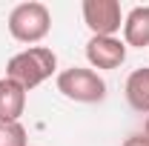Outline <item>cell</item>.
<instances>
[{"label":"cell","instance_id":"obj_10","mask_svg":"<svg viewBox=\"0 0 149 146\" xmlns=\"http://www.w3.org/2000/svg\"><path fill=\"white\" fill-rule=\"evenodd\" d=\"M123 146H149V140H146V135H132V138L123 140Z\"/></svg>","mask_w":149,"mask_h":146},{"label":"cell","instance_id":"obj_11","mask_svg":"<svg viewBox=\"0 0 149 146\" xmlns=\"http://www.w3.org/2000/svg\"><path fill=\"white\" fill-rule=\"evenodd\" d=\"M143 135H146V140H149V115H146V129H143Z\"/></svg>","mask_w":149,"mask_h":146},{"label":"cell","instance_id":"obj_8","mask_svg":"<svg viewBox=\"0 0 149 146\" xmlns=\"http://www.w3.org/2000/svg\"><path fill=\"white\" fill-rule=\"evenodd\" d=\"M126 100L135 112H146L149 115V66L135 69L126 80Z\"/></svg>","mask_w":149,"mask_h":146},{"label":"cell","instance_id":"obj_4","mask_svg":"<svg viewBox=\"0 0 149 146\" xmlns=\"http://www.w3.org/2000/svg\"><path fill=\"white\" fill-rule=\"evenodd\" d=\"M83 20L95 37H115L120 29V3L118 0H83Z\"/></svg>","mask_w":149,"mask_h":146},{"label":"cell","instance_id":"obj_2","mask_svg":"<svg viewBox=\"0 0 149 146\" xmlns=\"http://www.w3.org/2000/svg\"><path fill=\"white\" fill-rule=\"evenodd\" d=\"M52 29V15L43 3L29 0L12 9L9 15V35L20 43H40Z\"/></svg>","mask_w":149,"mask_h":146},{"label":"cell","instance_id":"obj_1","mask_svg":"<svg viewBox=\"0 0 149 146\" xmlns=\"http://www.w3.org/2000/svg\"><path fill=\"white\" fill-rule=\"evenodd\" d=\"M57 69V57L52 49L46 46H29L17 55L9 57L6 63V77H12L15 83H20L23 89H35L43 80H49Z\"/></svg>","mask_w":149,"mask_h":146},{"label":"cell","instance_id":"obj_3","mask_svg":"<svg viewBox=\"0 0 149 146\" xmlns=\"http://www.w3.org/2000/svg\"><path fill=\"white\" fill-rule=\"evenodd\" d=\"M57 92L74 103H100L106 97V83L95 69L72 66L57 74Z\"/></svg>","mask_w":149,"mask_h":146},{"label":"cell","instance_id":"obj_5","mask_svg":"<svg viewBox=\"0 0 149 146\" xmlns=\"http://www.w3.org/2000/svg\"><path fill=\"white\" fill-rule=\"evenodd\" d=\"M86 60L95 69H118L126 60V43L118 37H89L86 43Z\"/></svg>","mask_w":149,"mask_h":146},{"label":"cell","instance_id":"obj_6","mask_svg":"<svg viewBox=\"0 0 149 146\" xmlns=\"http://www.w3.org/2000/svg\"><path fill=\"white\" fill-rule=\"evenodd\" d=\"M26 112V89L12 77H0V120H20Z\"/></svg>","mask_w":149,"mask_h":146},{"label":"cell","instance_id":"obj_7","mask_svg":"<svg viewBox=\"0 0 149 146\" xmlns=\"http://www.w3.org/2000/svg\"><path fill=\"white\" fill-rule=\"evenodd\" d=\"M123 43L143 49L149 46V6H135L123 20Z\"/></svg>","mask_w":149,"mask_h":146},{"label":"cell","instance_id":"obj_9","mask_svg":"<svg viewBox=\"0 0 149 146\" xmlns=\"http://www.w3.org/2000/svg\"><path fill=\"white\" fill-rule=\"evenodd\" d=\"M26 129L20 120H0V146H26Z\"/></svg>","mask_w":149,"mask_h":146}]
</instances>
